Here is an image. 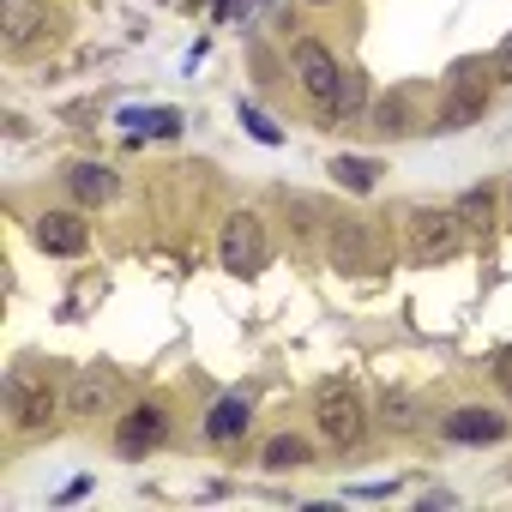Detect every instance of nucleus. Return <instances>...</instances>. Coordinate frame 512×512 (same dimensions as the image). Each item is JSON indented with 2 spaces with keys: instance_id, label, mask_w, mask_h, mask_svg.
Instances as JSON below:
<instances>
[{
  "instance_id": "obj_1",
  "label": "nucleus",
  "mask_w": 512,
  "mask_h": 512,
  "mask_svg": "<svg viewBox=\"0 0 512 512\" xmlns=\"http://www.w3.org/2000/svg\"><path fill=\"white\" fill-rule=\"evenodd\" d=\"M410 260L416 266H446L452 260V253L464 247V217L452 211V205H422V211H410Z\"/></svg>"
},
{
  "instance_id": "obj_2",
  "label": "nucleus",
  "mask_w": 512,
  "mask_h": 512,
  "mask_svg": "<svg viewBox=\"0 0 512 512\" xmlns=\"http://www.w3.org/2000/svg\"><path fill=\"white\" fill-rule=\"evenodd\" d=\"M217 260H223V272H235V278L266 272V223L253 217V211H235V217L223 223V247H217Z\"/></svg>"
},
{
  "instance_id": "obj_3",
  "label": "nucleus",
  "mask_w": 512,
  "mask_h": 512,
  "mask_svg": "<svg viewBox=\"0 0 512 512\" xmlns=\"http://www.w3.org/2000/svg\"><path fill=\"white\" fill-rule=\"evenodd\" d=\"M296 79L320 109H332V97L344 91V67H338V55L326 43H296Z\"/></svg>"
},
{
  "instance_id": "obj_4",
  "label": "nucleus",
  "mask_w": 512,
  "mask_h": 512,
  "mask_svg": "<svg viewBox=\"0 0 512 512\" xmlns=\"http://www.w3.org/2000/svg\"><path fill=\"white\" fill-rule=\"evenodd\" d=\"M7 410H13V422H19L25 434L49 428V416H55V392H49V380H37L31 368H13V380H7Z\"/></svg>"
},
{
  "instance_id": "obj_5",
  "label": "nucleus",
  "mask_w": 512,
  "mask_h": 512,
  "mask_svg": "<svg viewBox=\"0 0 512 512\" xmlns=\"http://www.w3.org/2000/svg\"><path fill=\"white\" fill-rule=\"evenodd\" d=\"M362 404H356V392H344V386H332V392H320V434L332 440V446H356L362 440Z\"/></svg>"
},
{
  "instance_id": "obj_6",
  "label": "nucleus",
  "mask_w": 512,
  "mask_h": 512,
  "mask_svg": "<svg viewBox=\"0 0 512 512\" xmlns=\"http://www.w3.org/2000/svg\"><path fill=\"white\" fill-rule=\"evenodd\" d=\"M163 434H169V410H163V404H133V410L121 416V428H115V446H121L127 458H145Z\"/></svg>"
},
{
  "instance_id": "obj_7",
  "label": "nucleus",
  "mask_w": 512,
  "mask_h": 512,
  "mask_svg": "<svg viewBox=\"0 0 512 512\" xmlns=\"http://www.w3.org/2000/svg\"><path fill=\"white\" fill-rule=\"evenodd\" d=\"M37 247L43 253H61V260H73V253L91 247V223L79 211H43L37 217Z\"/></svg>"
},
{
  "instance_id": "obj_8",
  "label": "nucleus",
  "mask_w": 512,
  "mask_h": 512,
  "mask_svg": "<svg viewBox=\"0 0 512 512\" xmlns=\"http://www.w3.org/2000/svg\"><path fill=\"white\" fill-rule=\"evenodd\" d=\"M482 109H488V85L458 79V85H452V97H446V103H440V115H434V133H464L470 121H482Z\"/></svg>"
},
{
  "instance_id": "obj_9",
  "label": "nucleus",
  "mask_w": 512,
  "mask_h": 512,
  "mask_svg": "<svg viewBox=\"0 0 512 512\" xmlns=\"http://www.w3.org/2000/svg\"><path fill=\"white\" fill-rule=\"evenodd\" d=\"M115 404V374L109 368H79L73 386H67V410L73 416H103Z\"/></svg>"
},
{
  "instance_id": "obj_10",
  "label": "nucleus",
  "mask_w": 512,
  "mask_h": 512,
  "mask_svg": "<svg viewBox=\"0 0 512 512\" xmlns=\"http://www.w3.org/2000/svg\"><path fill=\"white\" fill-rule=\"evenodd\" d=\"M332 266L338 272H368L374 253H368V223L362 217H338L332 223Z\"/></svg>"
},
{
  "instance_id": "obj_11",
  "label": "nucleus",
  "mask_w": 512,
  "mask_h": 512,
  "mask_svg": "<svg viewBox=\"0 0 512 512\" xmlns=\"http://www.w3.org/2000/svg\"><path fill=\"white\" fill-rule=\"evenodd\" d=\"M500 434H506V416L500 410L464 404V410L446 416V440H458V446H482V440H500Z\"/></svg>"
},
{
  "instance_id": "obj_12",
  "label": "nucleus",
  "mask_w": 512,
  "mask_h": 512,
  "mask_svg": "<svg viewBox=\"0 0 512 512\" xmlns=\"http://www.w3.org/2000/svg\"><path fill=\"white\" fill-rule=\"evenodd\" d=\"M0 13H7V43L13 49H31L49 31V7H37V0H0Z\"/></svg>"
},
{
  "instance_id": "obj_13",
  "label": "nucleus",
  "mask_w": 512,
  "mask_h": 512,
  "mask_svg": "<svg viewBox=\"0 0 512 512\" xmlns=\"http://www.w3.org/2000/svg\"><path fill=\"white\" fill-rule=\"evenodd\" d=\"M67 187H73L79 205H109V199H115V169H109V163H73Z\"/></svg>"
},
{
  "instance_id": "obj_14",
  "label": "nucleus",
  "mask_w": 512,
  "mask_h": 512,
  "mask_svg": "<svg viewBox=\"0 0 512 512\" xmlns=\"http://www.w3.org/2000/svg\"><path fill=\"white\" fill-rule=\"evenodd\" d=\"M247 422H253L247 398H217V404H211V416H205V434H211L217 446H229V440H241V434H247Z\"/></svg>"
},
{
  "instance_id": "obj_15",
  "label": "nucleus",
  "mask_w": 512,
  "mask_h": 512,
  "mask_svg": "<svg viewBox=\"0 0 512 512\" xmlns=\"http://www.w3.org/2000/svg\"><path fill=\"white\" fill-rule=\"evenodd\" d=\"M332 175H338V187H350V193H368V187H374L386 169H380L374 157H344V151H338V157H332Z\"/></svg>"
},
{
  "instance_id": "obj_16",
  "label": "nucleus",
  "mask_w": 512,
  "mask_h": 512,
  "mask_svg": "<svg viewBox=\"0 0 512 512\" xmlns=\"http://www.w3.org/2000/svg\"><path fill=\"white\" fill-rule=\"evenodd\" d=\"M452 211L464 217V229H470V235H488V229H494V193H488V187H470Z\"/></svg>"
},
{
  "instance_id": "obj_17",
  "label": "nucleus",
  "mask_w": 512,
  "mask_h": 512,
  "mask_svg": "<svg viewBox=\"0 0 512 512\" xmlns=\"http://www.w3.org/2000/svg\"><path fill=\"white\" fill-rule=\"evenodd\" d=\"M121 127H145L157 139H175L181 133V115L175 109H121Z\"/></svg>"
},
{
  "instance_id": "obj_18",
  "label": "nucleus",
  "mask_w": 512,
  "mask_h": 512,
  "mask_svg": "<svg viewBox=\"0 0 512 512\" xmlns=\"http://www.w3.org/2000/svg\"><path fill=\"white\" fill-rule=\"evenodd\" d=\"M296 464H308V440H302V434L266 440V470H296Z\"/></svg>"
},
{
  "instance_id": "obj_19",
  "label": "nucleus",
  "mask_w": 512,
  "mask_h": 512,
  "mask_svg": "<svg viewBox=\"0 0 512 512\" xmlns=\"http://www.w3.org/2000/svg\"><path fill=\"white\" fill-rule=\"evenodd\" d=\"M374 121H380V133H410V115H404V97H386V103L374 109Z\"/></svg>"
},
{
  "instance_id": "obj_20",
  "label": "nucleus",
  "mask_w": 512,
  "mask_h": 512,
  "mask_svg": "<svg viewBox=\"0 0 512 512\" xmlns=\"http://www.w3.org/2000/svg\"><path fill=\"white\" fill-rule=\"evenodd\" d=\"M356 109H362V79H356V73H344V91L332 97V109H326V115H356Z\"/></svg>"
},
{
  "instance_id": "obj_21",
  "label": "nucleus",
  "mask_w": 512,
  "mask_h": 512,
  "mask_svg": "<svg viewBox=\"0 0 512 512\" xmlns=\"http://www.w3.org/2000/svg\"><path fill=\"white\" fill-rule=\"evenodd\" d=\"M241 127H247L253 139H260V145H284V133H278V127H272L260 109H241Z\"/></svg>"
},
{
  "instance_id": "obj_22",
  "label": "nucleus",
  "mask_w": 512,
  "mask_h": 512,
  "mask_svg": "<svg viewBox=\"0 0 512 512\" xmlns=\"http://www.w3.org/2000/svg\"><path fill=\"white\" fill-rule=\"evenodd\" d=\"M494 386H500V392L512 398V344H506V350L494 356Z\"/></svg>"
},
{
  "instance_id": "obj_23",
  "label": "nucleus",
  "mask_w": 512,
  "mask_h": 512,
  "mask_svg": "<svg viewBox=\"0 0 512 512\" xmlns=\"http://www.w3.org/2000/svg\"><path fill=\"white\" fill-rule=\"evenodd\" d=\"M494 79H512V31H506V43L494 49Z\"/></svg>"
},
{
  "instance_id": "obj_24",
  "label": "nucleus",
  "mask_w": 512,
  "mask_h": 512,
  "mask_svg": "<svg viewBox=\"0 0 512 512\" xmlns=\"http://www.w3.org/2000/svg\"><path fill=\"white\" fill-rule=\"evenodd\" d=\"M392 488H398V482H356V488H350V494H362V500H386V494H392Z\"/></svg>"
},
{
  "instance_id": "obj_25",
  "label": "nucleus",
  "mask_w": 512,
  "mask_h": 512,
  "mask_svg": "<svg viewBox=\"0 0 512 512\" xmlns=\"http://www.w3.org/2000/svg\"><path fill=\"white\" fill-rule=\"evenodd\" d=\"M314 7H326V0H314Z\"/></svg>"
},
{
  "instance_id": "obj_26",
  "label": "nucleus",
  "mask_w": 512,
  "mask_h": 512,
  "mask_svg": "<svg viewBox=\"0 0 512 512\" xmlns=\"http://www.w3.org/2000/svg\"><path fill=\"white\" fill-rule=\"evenodd\" d=\"M506 199H512V187H506Z\"/></svg>"
}]
</instances>
